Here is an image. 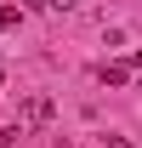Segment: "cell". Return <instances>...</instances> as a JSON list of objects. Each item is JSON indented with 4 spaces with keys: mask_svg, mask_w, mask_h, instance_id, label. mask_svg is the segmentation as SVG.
<instances>
[{
    "mask_svg": "<svg viewBox=\"0 0 142 148\" xmlns=\"http://www.w3.org/2000/svg\"><path fill=\"white\" fill-rule=\"evenodd\" d=\"M23 120H29V125H46V120H51V97H29V103H23Z\"/></svg>",
    "mask_w": 142,
    "mask_h": 148,
    "instance_id": "obj_1",
    "label": "cell"
},
{
    "mask_svg": "<svg viewBox=\"0 0 142 148\" xmlns=\"http://www.w3.org/2000/svg\"><path fill=\"white\" fill-rule=\"evenodd\" d=\"M97 80H102V86H125V80H131V63H102Z\"/></svg>",
    "mask_w": 142,
    "mask_h": 148,
    "instance_id": "obj_2",
    "label": "cell"
},
{
    "mask_svg": "<svg viewBox=\"0 0 142 148\" xmlns=\"http://www.w3.org/2000/svg\"><path fill=\"white\" fill-rule=\"evenodd\" d=\"M17 23H23V12H17V6H0V29H17Z\"/></svg>",
    "mask_w": 142,
    "mask_h": 148,
    "instance_id": "obj_3",
    "label": "cell"
},
{
    "mask_svg": "<svg viewBox=\"0 0 142 148\" xmlns=\"http://www.w3.org/2000/svg\"><path fill=\"white\" fill-rule=\"evenodd\" d=\"M46 6H51V12H74L80 0H46Z\"/></svg>",
    "mask_w": 142,
    "mask_h": 148,
    "instance_id": "obj_4",
    "label": "cell"
},
{
    "mask_svg": "<svg viewBox=\"0 0 142 148\" xmlns=\"http://www.w3.org/2000/svg\"><path fill=\"white\" fill-rule=\"evenodd\" d=\"M131 69H142V46H137V51H131Z\"/></svg>",
    "mask_w": 142,
    "mask_h": 148,
    "instance_id": "obj_5",
    "label": "cell"
},
{
    "mask_svg": "<svg viewBox=\"0 0 142 148\" xmlns=\"http://www.w3.org/2000/svg\"><path fill=\"white\" fill-rule=\"evenodd\" d=\"M0 80H6V74H0Z\"/></svg>",
    "mask_w": 142,
    "mask_h": 148,
    "instance_id": "obj_6",
    "label": "cell"
}]
</instances>
